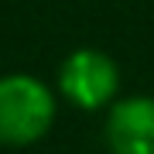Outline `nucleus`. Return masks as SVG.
I'll return each mask as SVG.
<instances>
[{
	"label": "nucleus",
	"mask_w": 154,
	"mask_h": 154,
	"mask_svg": "<svg viewBox=\"0 0 154 154\" xmlns=\"http://www.w3.org/2000/svg\"><path fill=\"white\" fill-rule=\"evenodd\" d=\"M55 93L38 75H0V147L38 144L55 123Z\"/></svg>",
	"instance_id": "f257e3e1"
},
{
	"label": "nucleus",
	"mask_w": 154,
	"mask_h": 154,
	"mask_svg": "<svg viewBox=\"0 0 154 154\" xmlns=\"http://www.w3.org/2000/svg\"><path fill=\"white\" fill-rule=\"evenodd\" d=\"M120 69L99 48H75L58 65V93L79 110H103L116 99Z\"/></svg>",
	"instance_id": "f03ea898"
},
{
	"label": "nucleus",
	"mask_w": 154,
	"mask_h": 154,
	"mask_svg": "<svg viewBox=\"0 0 154 154\" xmlns=\"http://www.w3.org/2000/svg\"><path fill=\"white\" fill-rule=\"evenodd\" d=\"M110 154H154V96L116 99L106 116Z\"/></svg>",
	"instance_id": "7ed1b4c3"
}]
</instances>
